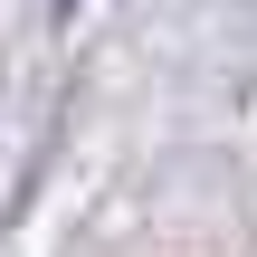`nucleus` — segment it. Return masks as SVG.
Listing matches in <instances>:
<instances>
[{
  "label": "nucleus",
  "mask_w": 257,
  "mask_h": 257,
  "mask_svg": "<svg viewBox=\"0 0 257 257\" xmlns=\"http://www.w3.org/2000/svg\"><path fill=\"white\" fill-rule=\"evenodd\" d=\"M67 10H76V0H67Z\"/></svg>",
  "instance_id": "nucleus-1"
}]
</instances>
